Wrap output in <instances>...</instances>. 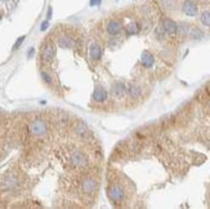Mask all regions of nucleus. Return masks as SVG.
<instances>
[{"label": "nucleus", "mask_w": 210, "mask_h": 209, "mask_svg": "<svg viewBox=\"0 0 210 209\" xmlns=\"http://www.w3.org/2000/svg\"><path fill=\"white\" fill-rule=\"evenodd\" d=\"M182 9H183L184 13L187 15H190V17H193V15L197 14V5L192 0H186V1L183 3V5H182Z\"/></svg>", "instance_id": "obj_1"}, {"label": "nucleus", "mask_w": 210, "mask_h": 209, "mask_svg": "<svg viewBox=\"0 0 210 209\" xmlns=\"http://www.w3.org/2000/svg\"><path fill=\"white\" fill-rule=\"evenodd\" d=\"M162 29H164L165 32L169 34V35H174V34L177 32V30H178V26H177V23H175L173 20H170V18H165V20L162 21Z\"/></svg>", "instance_id": "obj_2"}, {"label": "nucleus", "mask_w": 210, "mask_h": 209, "mask_svg": "<svg viewBox=\"0 0 210 209\" xmlns=\"http://www.w3.org/2000/svg\"><path fill=\"white\" fill-rule=\"evenodd\" d=\"M45 130H46V125L41 120H35L32 124H31V132H32L34 134L41 136L45 133Z\"/></svg>", "instance_id": "obj_3"}, {"label": "nucleus", "mask_w": 210, "mask_h": 209, "mask_svg": "<svg viewBox=\"0 0 210 209\" xmlns=\"http://www.w3.org/2000/svg\"><path fill=\"white\" fill-rule=\"evenodd\" d=\"M108 196H110L111 200L119 201V200H121V199L124 198V190L121 189L120 186H114V187H111V190H110Z\"/></svg>", "instance_id": "obj_4"}, {"label": "nucleus", "mask_w": 210, "mask_h": 209, "mask_svg": "<svg viewBox=\"0 0 210 209\" xmlns=\"http://www.w3.org/2000/svg\"><path fill=\"white\" fill-rule=\"evenodd\" d=\"M54 56H55V48H54V45L49 43L43 51V60L46 62H51V61H53Z\"/></svg>", "instance_id": "obj_5"}, {"label": "nucleus", "mask_w": 210, "mask_h": 209, "mask_svg": "<svg viewBox=\"0 0 210 209\" xmlns=\"http://www.w3.org/2000/svg\"><path fill=\"white\" fill-rule=\"evenodd\" d=\"M140 61H142V65L147 68H151L153 66V62H155V58L150 52L145 51L142 53V57H140Z\"/></svg>", "instance_id": "obj_6"}, {"label": "nucleus", "mask_w": 210, "mask_h": 209, "mask_svg": "<svg viewBox=\"0 0 210 209\" xmlns=\"http://www.w3.org/2000/svg\"><path fill=\"white\" fill-rule=\"evenodd\" d=\"M107 98V93H106V90L102 88V87H97L94 93H93V99L97 102H103L105 99Z\"/></svg>", "instance_id": "obj_7"}, {"label": "nucleus", "mask_w": 210, "mask_h": 209, "mask_svg": "<svg viewBox=\"0 0 210 209\" xmlns=\"http://www.w3.org/2000/svg\"><path fill=\"white\" fill-rule=\"evenodd\" d=\"M107 31L111 35H117L121 31V23L119 21H110L107 25Z\"/></svg>", "instance_id": "obj_8"}, {"label": "nucleus", "mask_w": 210, "mask_h": 209, "mask_svg": "<svg viewBox=\"0 0 210 209\" xmlns=\"http://www.w3.org/2000/svg\"><path fill=\"white\" fill-rule=\"evenodd\" d=\"M101 54H102V51H101V46L98 44H93L90 46V57H92L93 60H99Z\"/></svg>", "instance_id": "obj_9"}, {"label": "nucleus", "mask_w": 210, "mask_h": 209, "mask_svg": "<svg viewBox=\"0 0 210 209\" xmlns=\"http://www.w3.org/2000/svg\"><path fill=\"white\" fill-rule=\"evenodd\" d=\"M96 189V182L92 179H85L83 182V190L85 192H92Z\"/></svg>", "instance_id": "obj_10"}, {"label": "nucleus", "mask_w": 210, "mask_h": 209, "mask_svg": "<svg viewBox=\"0 0 210 209\" xmlns=\"http://www.w3.org/2000/svg\"><path fill=\"white\" fill-rule=\"evenodd\" d=\"M59 45L62 46V48H71V46L74 45V42L71 39H68V37H61V40H59Z\"/></svg>", "instance_id": "obj_11"}, {"label": "nucleus", "mask_w": 210, "mask_h": 209, "mask_svg": "<svg viewBox=\"0 0 210 209\" xmlns=\"http://www.w3.org/2000/svg\"><path fill=\"white\" fill-rule=\"evenodd\" d=\"M114 93L116 96H123L125 93V88L121 83H115L114 85Z\"/></svg>", "instance_id": "obj_12"}, {"label": "nucleus", "mask_w": 210, "mask_h": 209, "mask_svg": "<svg viewBox=\"0 0 210 209\" xmlns=\"http://www.w3.org/2000/svg\"><path fill=\"white\" fill-rule=\"evenodd\" d=\"M129 93H130V96L133 98H138V97H139V94H140V89L138 88L137 85L131 84V85L129 87Z\"/></svg>", "instance_id": "obj_13"}, {"label": "nucleus", "mask_w": 210, "mask_h": 209, "mask_svg": "<svg viewBox=\"0 0 210 209\" xmlns=\"http://www.w3.org/2000/svg\"><path fill=\"white\" fill-rule=\"evenodd\" d=\"M201 22L202 25H205V26H210V11H205L204 13L201 14Z\"/></svg>", "instance_id": "obj_14"}, {"label": "nucleus", "mask_w": 210, "mask_h": 209, "mask_svg": "<svg viewBox=\"0 0 210 209\" xmlns=\"http://www.w3.org/2000/svg\"><path fill=\"white\" fill-rule=\"evenodd\" d=\"M126 31L130 34V35H133V34H137L138 31H139V27H138V25L136 22H131V23L128 25Z\"/></svg>", "instance_id": "obj_15"}, {"label": "nucleus", "mask_w": 210, "mask_h": 209, "mask_svg": "<svg viewBox=\"0 0 210 209\" xmlns=\"http://www.w3.org/2000/svg\"><path fill=\"white\" fill-rule=\"evenodd\" d=\"M191 35H192V37H195V39H200V37H202V32L200 31L199 29H196V27H193L192 30H191Z\"/></svg>", "instance_id": "obj_16"}, {"label": "nucleus", "mask_w": 210, "mask_h": 209, "mask_svg": "<svg viewBox=\"0 0 210 209\" xmlns=\"http://www.w3.org/2000/svg\"><path fill=\"white\" fill-rule=\"evenodd\" d=\"M74 163L75 164H79V165L85 164V163H84V160H83V158H81V155H79V154H76L74 156Z\"/></svg>", "instance_id": "obj_17"}, {"label": "nucleus", "mask_w": 210, "mask_h": 209, "mask_svg": "<svg viewBox=\"0 0 210 209\" xmlns=\"http://www.w3.org/2000/svg\"><path fill=\"white\" fill-rule=\"evenodd\" d=\"M23 40H25V36H21L20 39L15 42V44H14V46H13V49H18V46H20L22 43H23Z\"/></svg>", "instance_id": "obj_18"}, {"label": "nucleus", "mask_w": 210, "mask_h": 209, "mask_svg": "<svg viewBox=\"0 0 210 209\" xmlns=\"http://www.w3.org/2000/svg\"><path fill=\"white\" fill-rule=\"evenodd\" d=\"M41 76L44 77V80H45L46 83H51L52 80H51V76H49V75H46L45 72H41Z\"/></svg>", "instance_id": "obj_19"}, {"label": "nucleus", "mask_w": 210, "mask_h": 209, "mask_svg": "<svg viewBox=\"0 0 210 209\" xmlns=\"http://www.w3.org/2000/svg\"><path fill=\"white\" fill-rule=\"evenodd\" d=\"M99 4H101V0H90V7H96Z\"/></svg>", "instance_id": "obj_20"}, {"label": "nucleus", "mask_w": 210, "mask_h": 209, "mask_svg": "<svg viewBox=\"0 0 210 209\" xmlns=\"http://www.w3.org/2000/svg\"><path fill=\"white\" fill-rule=\"evenodd\" d=\"M48 26H49V22H48V21H45V22L41 23V27H40V29H41V31H44V30L48 29Z\"/></svg>", "instance_id": "obj_21"}, {"label": "nucleus", "mask_w": 210, "mask_h": 209, "mask_svg": "<svg viewBox=\"0 0 210 209\" xmlns=\"http://www.w3.org/2000/svg\"><path fill=\"white\" fill-rule=\"evenodd\" d=\"M46 17H48V20H51L52 18V8L48 9V14H46Z\"/></svg>", "instance_id": "obj_22"}, {"label": "nucleus", "mask_w": 210, "mask_h": 209, "mask_svg": "<svg viewBox=\"0 0 210 209\" xmlns=\"http://www.w3.org/2000/svg\"><path fill=\"white\" fill-rule=\"evenodd\" d=\"M32 54H34V48H31V49H30V52H29V57H31Z\"/></svg>", "instance_id": "obj_23"}]
</instances>
